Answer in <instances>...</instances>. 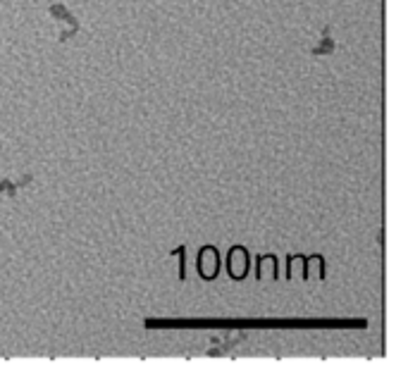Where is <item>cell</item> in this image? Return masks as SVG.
I'll return each mask as SVG.
<instances>
[{
	"label": "cell",
	"instance_id": "cell-1",
	"mask_svg": "<svg viewBox=\"0 0 408 372\" xmlns=\"http://www.w3.org/2000/svg\"><path fill=\"white\" fill-rule=\"evenodd\" d=\"M196 267L201 272L203 279H215L217 277V270H220V258H217V251L212 246H205L201 251V256L196 260Z\"/></svg>",
	"mask_w": 408,
	"mask_h": 372
},
{
	"label": "cell",
	"instance_id": "cell-2",
	"mask_svg": "<svg viewBox=\"0 0 408 372\" xmlns=\"http://www.w3.org/2000/svg\"><path fill=\"white\" fill-rule=\"evenodd\" d=\"M227 267H229V275L234 279H244L246 272H248V256L244 248H232L229 251V260H227Z\"/></svg>",
	"mask_w": 408,
	"mask_h": 372
},
{
	"label": "cell",
	"instance_id": "cell-3",
	"mask_svg": "<svg viewBox=\"0 0 408 372\" xmlns=\"http://www.w3.org/2000/svg\"><path fill=\"white\" fill-rule=\"evenodd\" d=\"M31 184V177H22L19 181H12V179H2L0 181V196H7V198H17V194L29 186Z\"/></svg>",
	"mask_w": 408,
	"mask_h": 372
},
{
	"label": "cell",
	"instance_id": "cell-4",
	"mask_svg": "<svg viewBox=\"0 0 408 372\" xmlns=\"http://www.w3.org/2000/svg\"><path fill=\"white\" fill-rule=\"evenodd\" d=\"M334 50V41H332V36H329V27H325L322 29V38H320V43L310 50L315 57H320V55H329Z\"/></svg>",
	"mask_w": 408,
	"mask_h": 372
},
{
	"label": "cell",
	"instance_id": "cell-5",
	"mask_svg": "<svg viewBox=\"0 0 408 372\" xmlns=\"http://www.w3.org/2000/svg\"><path fill=\"white\" fill-rule=\"evenodd\" d=\"M289 272H292V275H298L301 279H306V272H303V258L294 256L292 260H289Z\"/></svg>",
	"mask_w": 408,
	"mask_h": 372
}]
</instances>
